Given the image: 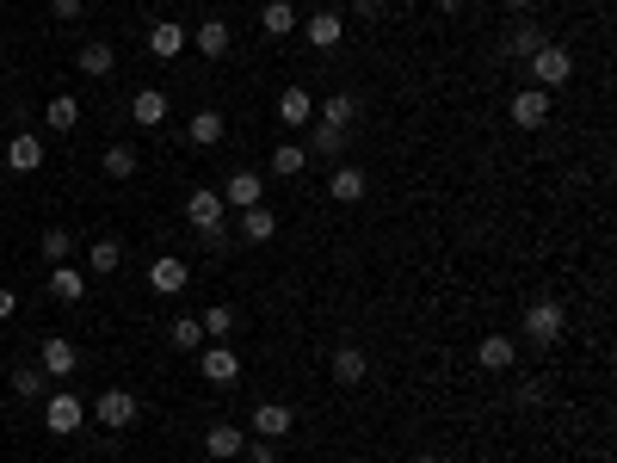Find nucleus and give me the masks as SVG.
Instances as JSON below:
<instances>
[{
  "instance_id": "obj_1",
  "label": "nucleus",
  "mask_w": 617,
  "mask_h": 463,
  "mask_svg": "<svg viewBox=\"0 0 617 463\" xmlns=\"http://www.w3.org/2000/svg\"><path fill=\"white\" fill-rule=\"evenodd\" d=\"M525 62H531V87H543V93L568 87V75H574V50L568 44H537Z\"/></svg>"
},
{
  "instance_id": "obj_2",
  "label": "nucleus",
  "mask_w": 617,
  "mask_h": 463,
  "mask_svg": "<svg viewBox=\"0 0 617 463\" xmlns=\"http://www.w3.org/2000/svg\"><path fill=\"white\" fill-rule=\"evenodd\" d=\"M198 377H204L210 389H235V383H241V352H235L229 340H210V346L198 352Z\"/></svg>"
},
{
  "instance_id": "obj_3",
  "label": "nucleus",
  "mask_w": 617,
  "mask_h": 463,
  "mask_svg": "<svg viewBox=\"0 0 617 463\" xmlns=\"http://www.w3.org/2000/svg\"><path fill=\"white\" fill-rule=\"evenodd\" d=\"M525 334H531L537 346H556V340L568 334V309H562L556 297H537V303H525Z\"/></svg>"
},
{
  "instance_id": "obj_4",
  "label": "nucleus",
  "mask_w": 617,
  "mask_h": 463,
  "mask_svg": "<svg viewBox=\"0 0 617 463\" xmlns=\"http://www.w3.org/2000/svg\"><path fill=\"white\" fill-rule=\"evenodd\" d=\"M186 223H192L198 235H223V223H229V204H223V192H216V186H198V192H186Z\"/></svg>"
},
{
  "instance_id": "obj_5",
  "label": "nucleus",
  "mask_w": 617,
  "mask_h": 463,
  "mask_svg": "<svg viewBox=\"0 0 617 463\" xmlns=\"http://www.w3.org/2000/svg\"><path fill=\"white\" fill-rule=\"evenodd\" d=\"M81 426H87V402L81 396H68V389H56V396L44 402V433H81Z\"/></svg>"
},
{
  "instance_id": "obj_6",
  "label": "nucleus",
  "mask_w": 617,
  "mask_h": 463,
  "mask_svg": "<svg viewBox=\"0 0 617 463\" xmlns=\"http://www.w3.org/2000/svg\"><path fill=\"white\" fill-rule=\"evenodd\" d=\"M38 371H44V377H75V371H81V346L68 340V334H50V340L38 346Z\"/></svg>"
},
{
  "instance_id": "obj_7",
  "label": "nucleus",
  "mask_w": 617,
  "mask_h": 463,
  "mask_svg": "<svg viewBox=\"0 0 617 463\" xmlns=\"http://www.w3.org/2000/svg\"><path fill=\"white\" fill-rule=\"evenodd\" d=\"M93 420L112 426V433H124V426H136V396H130V389H105V396L93 402Z\"/></svg>"
},
{
  "instance_id": "obj_8",
  "label": "nucleus",
  "mask_w": 617,
  "mask_h": 463,
  "mask_svg": "<svg viewBox=\"0 0 617 463\" xmlns=\"http://www.w3.org/2000/svg\"><path fill=\"white\" fill-rule=\"evenodd\" d=\"M216 192H223V204H229V210H247V204H266V180H260V173H253V167L229 173V180L216 186Z\"/></svg>"
},
{
  "instance_id": "obj_9",
  "label": "nucleus",
  "mask_w": 617,
  "mask_h": 463,
  "mask_svg": "<svg viewBox=\"0 0 617 463\" xmlns=\"http://www.w3.org/2000/svg\"><path fill=\"white\" fill-rule=\"evenodd\" d=\"M278 124L284 130H309L315 124V93L309 87H284L278 93Z\"/></svg>"
},
{
  "instance_id": "obj_10",
  "label": "nucleus",
  "mask_w": 617,
  "mask_h": 463,
  "mask_svg": "<svg viewBox=\"0 0 617 463\" xmlns=\"http://www.w3.org/2000/svg\"><path fill=\"white\" fill-rule=\"evenodd\" d=\"M290 426H297V414H290V402H260L253 408V439H290Z\"/></svg>"
},
{
  "instance_id": "obj_11",
  "label": "nucleus",
  "mask_w": 617,
  "mask_h": 463,
  "mask_svg": "<svg viewBox=\"0 0 617 463\" xmlns=\"http://www.w3.org/2000/svg\"><path fill=\"white\" fill-rule=\"evenodd\" d=\"M513 124L519 130H543V124H550V93H543V87H519L513 93Z\"/></svg>"
},
{
  "instance_id": "obj_12",
  "label": "nucleus",
  "mask_w": 617,
  "mask_h": 463,
  "mask_svg": "<svg viewBox=\"0 0 617 463\" xmlns=\"http://www.w3.org/2000/svg\"><path fill=\"white\" fill-rule=\"evenodd\" d=\"M328 377H334L340 389H358V383L371 377V359H365V352H358V346H334V359H328Z\"/></svg>"
},
{
  "instance_id": "obj_13",
  "label": "nucleus",
  "mask_w": 617,
  "mask_h": 463,
  "mask_svg": "<svg viewBox=\"0 0 617 463\" xmlns=\"http://www.w3.org/2000/svg\"><path fill=\"white\" fill-rule=\"evenodd\" d=\"M235 235H241L247 247H266V241L278 235V217H272V210H266V204H247V210H241V217H235Z\"/></svg>"
},
{
  "instance_id": "obj_14",
  "label": "nucleus",
  "mask_w": 617,
  "mask_h": 463,
  "mask_svg": "<svg viewBox=\"0 0 617 463\" xmlns=\"http://www.w3.org/2000/svg\"><path fill=\"white\" fill-rule=\"evenodd\" d=\"M371 192V180H365V167H352V161H340L334 173H328V198L334 204H358V198H365Z\"/></svg>"
},
{
  "instance_id": "obj_15",
  "label": "nucleus",
  "mask_w": 617,
  "mask_h": 463,
  "mask_svg": "<svg viewBox=\"0 0 617 463\" xmlns=\"http://www.w3.org/2000/svg\"><path fill=\"white\" fill-rule=\"evenodd\" d=\"M192 284V272H186V260H173V254H161L155 266H149V291L155 297H179Z\"/></svg>"
},
{
  "instance_id": "obj_16",
  "label": "nucleus",
  "mask_w": 617,
  "mask_h": 463,
  "mask_svg": "<svg viewBox=\"0 0 617 463\" xmlns=\"http://www.w3.org/2000/svg\"><path fill=\"white\" fill-rule=\"evenodd\" d=\"M75 68H81L87 81H105V75H112V68H118V50L105 44V38H87V44L75 50Z\"/></svg>"
},
{
  "instance_id": "obj_17",
  "label": "nucleus",
  "mask_w": 617,
  "mask_h": 463,
  "mask_svg": "<svg viewBox=\"0 0 617 463\" xmlns=\"http://www.w3.org/2000/svg\"><path fill=\"white\" fill-rule=\"evenodd\" d=\"M229 44H235L229 19H204V25L192 31V50H198V56H210V62H223V56H229Z\"/></svg>"
},
{
  "instance_id": "obj_18",
  "label": "nucleus",
  "mask_w": 617,
  "mask_h": 463,
  "mask_svg": "<svg viewBox=\"0 0 617 463\" xmlns=\"http://www.w3.org/2000/svg\"><path fill=\"white\" fill-rule=\"evenodd\" d=\"M297 31H303V38H309L315 50H340V38H346V19H340V13H309Z\"/></svg>"
},
{
  "instance_id": "obj_19",
  "label": "nucleus",
  "mask_w": 617,
  "mask_h": 463,
  "mask_svg": "<svg viewBox=\"0 0 617 463\" xmlns=\"http://www.w3.org/2000/svg\"><path fill=\"white\" fill-rule=\"evenodd\" d=\"M513 359H519L513 334H482V340H476V365H482V371H513Z\"/></svg>"
},
{
  "instance_id": "obj_20",
  "label": "nucleus",
  "mask_w": 617,
  "mask_h": 463,
  "mask_svg": "<svg viewBox=\"0 0 617 463\" xmlns=\"http://www.w3.org/2000/svg\"><path fill=\"white\" fill-rule=\"evenodd\" d=\"M186 44H192V31L179 25V19H155V25H149V50H155L161 62H173V56L186 50Z\"/></svg>"
},
{
  "instance_id": "obj_21",
  "label": "nucleus",
  "mask_w": 617,
  "mask_h": 463,
  "mask_svg": "<svg viewBox=\"0 0 617 463\" xmlns=\"http://www.w3.org/2000/svg\"><path fill=\"white\" fill-rule=\"evenodd\" d=\"M223 136H229V124H223V112H210V105L186 118V142H192V149H216Z\"/></svg>"
},
{
  "instance_id": "obj_22",
  "label": "nucleus",
  "mask_w": 617,
  "mask_h": 463,
  "mask_svg": "<svg viewBox=\"0 0 617 463\" xmlns=\"http://www.w3.org/2000/svg\"><path fill=\"white\" fill-rule=\"evenodd\" d=\"M130 118H136L142 130H161V124H167V93H161V87H136Z\"/></svg>"
},
{
  "instance_id": "obj_23",
  "label": "nucleus",
  "mask_w": 617,
  "mask_h": 463,
  "mask_svg": "<svg viewBox=\"0 0 617 463\" xmlns=\"http://www.w3.org/2000/svg\"><path fill=\"white\" fill-rule=\"evenodd\" d=\"M118 266H124V241H118V235L87 241V272H93V278H112Z\"/></svg>"
},
{
  "instance_id": "obj_24",
  "label": "nucleus",
  "mask_w": 617,
  "mask_h": 463,
  "mask_svg": "<svg viewBox=\"0 0 617 463\" xmlns=\"http://www.w3.org/2000/svg\"><path fill=\"white\" fill-rule=\"evenodd\" d=\"M241 445H247V433H241L235 420H216L210 433H204V451H210L216 463H229V457H241Z\"/></svg>"
},
{
  "instance_id": "obj_25",
  "label": "nucleus",
  "mask_w": 617,
  "mask_h": 463,
  "mask_svg": "<svg viewBox=\"0 0 617 463\" xmlns=\"http://www.w3.org/2000/svg\"><path fill=\"white\" fill-rule=\"evenodd\" d=\"M7 167H13V173H38V167H44V136H31V130L13 136V142H7Z\"/></svg>"
},
{
  "instance_id": "obj_26",
  "label": "nucleus",
  "mask_w": 617,
  "mask_h": 463,
  "mask_svg": "<svg viewBox=\"0 0 617 463\" xmlns=\"http://www.w3.org/2000/svg\"><path fill=\"white\" fill-rule=\"evenodd\" d=\"M352 118H358V99L352 93H328L315 105V124H328V130H352Z\"/></svg>"
},
{
  "instance_id": "obj_27",
  "label": "nucleus",
  "mask_w": 617,
  "mask_h": 463,
  "mask_svg": "<svg viewBox=\"0 0 617 463\" xmlns=\"http://www.w3.org/2000/svg\"><path fill=\"white\" fill-rule=\"evenodd\" d=\"M346 142H352V130L309 124V142H303V149H309V155H321V161H340V155H346Z\"/></svg>"
},
{
  "instance_id": "obj_28",
  "label": "nucleus",
  "mask_w": 617,
  "mask_h": 463,
  "mask_svg": "<svg viewBox=\"0 0 617 463\" xmlns=\"http://www.w3.org/2000/svg\"><path fill=\"white\" fill-rule=\"evenodd\" d=\"M50 297L87 303V272H81V266H50Z\"/></svg>"
},
{
  "instance_id": "obj_29",
  "label": "nucleus",
  "mask_w": 617,
  "mask_h": 463,
  "mask_svg": "<svg viewBox=\"0 0 617 463\" xmlns=\"http://www.w3.org/2000/svg\"><path fill=\"white\" fill-rule=\"evenodd\" d=\"M537 44H550V38H543V31H537L531 19H513V25H506V56H519V62H525Z\"/></svg>"
},
{
  "instance_id": "obj_30",
  "label": "nucleus",
  "mask_w": 617,
  "mask_h": 463,
  "mask_svg": "<svg viewBox=\"0 0 617 463\" xmlns=\"http://www.w3.org/2000/svg\"><path fill=\"white\" fill-rule=\"evenodd\" d=\"M260 31H266V38H290V31H297V7H290V0H266Z\"/></svg>"
},
{
  "instance_id": "obj_31",
  "label": "nucleus",
  "mask_w": 617,
  "mask_h": 463,
  "mask_svg": "<svg viewBox=\"0 0 617 463\" xmlns=\"http://www.w3.org/2000/svg\"><path fill=\"white\" fill-rule=\"evenodd\" d=\"M167 340H173V352H204L210 340H204V322L198 315H179V322L167 328Z\"/></svg>"
},
{
  "instance_id": "obj_32",
  "label": "nucleus",
  "mask_w": 617,
  "mask_h": 463,
  "mask_svg": "<svg viewBox=\"0 0 617 463\" xmlns=\"http://www.w3.org/2000/svg\"><path fill=\"white\" fill-rule=\"evenodd\" d=\"M303 167H309V149H303V142H278V149H272V173H278V180H297Z\"/></svg>"
},
{
  "instance_id": "obj_33",
  "label": "nucleus",
  "mask_w": 617,
  "mask_h": 463,
  "mask_svg": "<svg viewBox=\"0 0 617 463\" xmlns=\"http://www.w3.org/2000/svg\"><path fill=\"white\" fill-rule=\"evenodd\" d=\"M99 167H105V180H136V149H130V142H112Z\"/></svg>"
},
{
  "instance_id": "obj_34",
  "label": "nucleus",
  "mask_w": 617,
  "mask_h": 463,
  "mask_svg": "<svg viewBox=\"0 0 617 463\" xmlns=\"http://www.w3.org/2000/svg\"><path fill=\"white\" fill-rule=\"evenodd\" d=\"M38 254H44L50 266H68V260H75V235H68V229H44V241H38Z\"/></svg>"
},
{
  "instance_id": "obj_35",
  "label": "nucleus",
  "mask_w": 617,
  "mask_h": 463,
  "mask_svg": "<svg viewBox=\"0 0 617 463\" xmlns=\"http://www.w3.org/2000/svg\"><path fill=\"white\" fill-rule=\"evenodd\" d=\"M198 322H204V340H229V334H235V309H229V303H210Z\"/></svg>"
},
{
  "instance_id": "obj_36",
  "label": "nucleus",
  "mask_w": 617,
  "mask_h": 463,
  "mask_svg": "<svg viewBox=\"0 0 617 463\" xmlns=\"http://www.w3.org/2000/svg\"><path fill=\"white\" fill-rule=\"evenodd\" d=\"M44 124H50V130H75V124H81V105L68 99V93H56V99L44 105Z\"/></svg>"
},
{
  "instance_id": "obj_37",
  "label": "nucleus",
  "mask_w": 617,
  "mask_h": 463,
  "mask_svg": "<svg viewBox=\"0 0 617 463\" xmlns=\"http://www.w3.org/2000/svg\"><path fill=\"white\" fill-rule=\"evenodd\" d=\"M38 389H44V371H38V365H19V371H13V396H19V402H38Z\"/></svg>"
},
{
  "instance_id": "obj_38",
  "label": "nucleus",
  "mask_w": 617,
  "mask_h": 463,
  "mask_svg": "<svg viewBox=\"0 0 617 463\" xmlns=\"http://www.w3.org/2000/svg\"><path fill=\"white\" fill-rule=\"evenodd\" d=\"M241 457H247V463H278V445H272V439H247Z\"/></svg>"
},
{
  "instance_id": "obj_39",
  "label": "nucleus",
  "mask_w": 617,
  "mask_h": 463,
  "mask_svg": "<svg viewBox=\"0 0 617 463\" xmlns=\"http://www.w3.org/2000/svg\"><path fill=\"white\" fill-rule=\"evenodd\" d=\"M50 13H56V19H81L87 0H50Z\"/></svg>"
},
{
  "instance_id": "obj_40",
  "label": "nucleus",
  "mask_w": 617,
  "mask_h": 463,
  "mask_svg": "<svg viewBox=\"0 0 617 463\" xmlns=\"http://www.w3.org/2000/svg\"><path fill=\"white\" fill-rule=\"evenodd\" d=\"M543 402V383H519V408H537Z\"/></svg>"
},
{
  "instance_id": "obj_41",
  "label": "nucleus",
  "mask_w": 617,
  "mask_h": 463,
  "mask_svg": "<svg viewBox=\"0 0 617 463\" xmlns=\"http://www.w3.org/2000/svg\"><path fill=\"white\" fill-rule=\"evenodd\" d=\"M352 13L358 19H383V0H352Z\"/></svg>"
},
{
  "instance_id": "obj_42",
  "label": "nucleus",
  "mask_w": 617,
  "mask_h": 463,
  "mask_svg": "<svg viewBox=\"0 0 617 463\" xmlns=\"http://www.w3.org/2000/svg\"><path fill=\"white\" fill-rule=\"evenodd\" d=\"M13 309H19V297L7 291V284H0V322H13Z\"/></svg>"
},
{
  "instance_id": "obj_43",
  "label": "nucleus",
  "mask_w": 617,
  "mask_h": 463,
  "mask_svg": "<svg viewBox=\"0 0 617 463\" xmlns=\"http://www.w3.org/2000/svg\"><path fill=\"white\" fill-rule=\"evenodd\" d=\"M439 13H451V19H457V13H463V0H439Z\"/></svg>"
},
{
  "instance_id": "obj_44",
  "label": "nucleus",
  "mask_w": 617,
  "mask_h": 463,
  "mask_svg": "<svg viewBox=\"0 0 617 463\" xmlns=\"http://www.w3.org/2000/svg\"><path fill=\"white\" fill-rule=\"evenodd\" d=\"M506 7H513V13H531V7H537V0H506Z\"/></svg>"
},
{
  "instance_id": "obj_45",
  "label": "nucleus",
  "mask_w": 617,
  "mask_h": 463,
  "mask_svg": "<svg viewBox=\"0 0 617 463\" xmlns=\"http://www.w3.org/2000/svg\"><path fill=\"white\" fill-rule=\"evenodd\" d=\"M414 463H439V457H432V451H420V457H414Z\"/></svg>"
},
{
  "instance_id": "obj_46",
  "label": "nucleus",
  "mask_w": 617,
  "mask_h": 463,
  "mask_svg": "<svg viewBox=\"0 0 617 463\" xmlns=\"http://www.w3.org/2000/svg\"><path fill=\"white\" fill-rule=\"evenodd\" d=\"M593 7H611V0H593Z\"/></svg>"
}]
</instances>
